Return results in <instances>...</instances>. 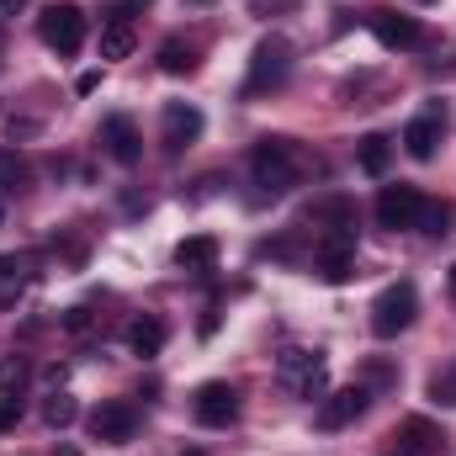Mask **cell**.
I'll list each match as a JSON object with an SVG mask.
<instances>
[{"label": "cell", "mask_w": 456, "mask_h": 456, "mask_svg": "<svg viewBox=\"0 0 456 456\" xmlns=\"http://www.w3.org/2000/svg\"><path fill=\"white\" fill-rule=\"evenodd\" d=\"M249 175H255L260 197H287V191L297 186V175H303L297 143H292V138H260V143L249 149Z\"/></svg>", "instance_id": "1"}, {"label": "cell", "mask_w": 456, "mask_h": 456, "mask_svg": "<svg viewBox=\"0 0 456 456\" xmlns=\"http://www.w3.org/2000/svg\"><path fill=\"white\" fill-rule=\"evenodd\" d=\"M414 314H419L414 281H393V287H382L377 303H371V335H377V340H393V335H403V330L414 324Z\"/></svg>", "instance_id": "2"}, {"label": "cell", "mask_w": 456, "mask_h": 456, "mask_svg": "<svg viewBox=\"0 0 456 456\" xmlns=\"http://www.w3.org/2000/svg\"><path fill=\"white\" fill-rule=\"evenodd\" d=\"M287 75H292V43L287 37H260L255 43V59H249L244 96H265V91L287 86Z\"/></svg>", "instance_id": "3"}, {"label": "cell", "mask_w": 456, "mask_h": 456, "mask_svg": "<svg viewBox=\"0 0 456 456\" xmlns=\"http://www.w3.org/2000/svg\"><path fill=\"white\" fill-rule=\"evenodd\" d=\"M37 37L59 53V59H69V53H80L86 48V11L80 5H48L43 16H37Z\"/></svg>", "instance_id": "4"}, {"label": "cell", "mask_w": 456, "mask_h": 456, "mask_svg": "<svg viewBox=\"0 0 456 456\" xmlns=\"http://www.w3.org/2000/svg\"><path fill=\"white\" fill-rule=\"evenodd\" d=\"M276 377H281V387H292V393L308 398V403L324 398V355H319V350H281Z\"/></svg>", "instance_id": "5"}, {"label": "cell", "mask_w": 456, "mask_h": 456, "mask_svg": "<svg viewBox=\"0 0 456 456\" xmlns=\"http://www.w3.org/2000/svg\"><path fill=\"white\" fill-rule=\"evenodd\" d=\"M314 260H319L324 281H345L355 271V228H324L314 244Z\"/></svg>", "instance_id": "6"}, {"label": "cell", "mask_w": 456, "mask_h": 456, "mask_svg": "<svg viewBox=\"0 0 456 456\" xmlns=\"http://www.w3.org/2000/svg\"><path fill=\"white\" fill-rule=\"evenodd\" d=\"M191 414H197V425H208V430H228V425L239 419V393H233L228 382H202L197 398H191Z\"/></svg>", "instance_id": "7"}, {"label": "cell", "mask_w": 456, "mask_h": 456, "mask_svg": "<svg viewBox=\"0 0 456 456\" xmlns=\"http://www.w3.org/2000/svg\"><path fill=\"white\" fill-rule=\"evenodd\" d=\"M419 208H425V197H419V186H382V197H377V224L393 228V233H403V228L419 224Z\"/></svg>", "instance_id": "8"}, {"label": "cell", "mask_w": 456, "mask_h": 456, "mask_svg": "<svg viewBox=\"0 0 456 456\" xmlns=\"http://www.w3.org/2000/svg\"><path fill=\"white\" fill-rule=\"evenodd\" d=\"M91 436L96 441H107V446H122V441H133V430H138V409L133 403H122V398H107V403H96L91 409Z\"/></svg>", "instance_id": "9"}, {"label": "cell", "mask_w": 456, "mask_h": 456, "mask_svg": "<svg viewBox=\"0 0 456 456\" xmlns=\"http://www.w3.org/2000/svg\"><path fill=\"white\" fill-rule=\"evenodd\" d=\"M366 403H371V393H366L361 382L324 393V398H319V430H345V425H355V419L366 414Z\"/></svg>", "instance_id": "10"}, {"label": "cell", "mask_w": 456, "mask_h": 456, "mask_svg": "<svg viewBox=\"0 0 456 456\" xmlns=\"http://www.w3.org/2000/svg\"><path fill=\"white\" fill-rule=\"evenodd\" d=\"M393 441H398V456H446L452 446V436L441 430V425H430V419H398V430H393Z\"/></svg>", "instance_id": "11"}, {"label": "cell", "mask_w": 456, "mask_h": 456, "mask_svg": "<svg viewBox=\"0 0 456 456\" xmlns=\"http://www.w3.org/2000/svg\"><path fill=\"white\" fill-rule=\"evenodd\" d=\"M202 138V112L191 107V102H170L165 117H159V143L170 149V154H181V149H191Z\"/></svg>", "instance_id": "12"}, {"label": "cell", "mask_w": 456, "mask_h": 456, "mask_svg": "<svg viewBox=\"0 0 456 456\" xmlns=\"http://www.w3.org/2000/svg\"><path fill=\"white\" fill-rule=\"evenodd\" d=\"M366 21H371L377 43H382V48H393V53H409V48H419V43H425V27H419L414 16H398V11H371Z\"/></svg>", "instance_id": "13"}, {"label": "cell", "mask_w": 456, "mask_h": 456, "mask_svg": "<svg viewBox=\"0 0 456 456\" xmlns=\"http://www.w3.org/2000/svg\"><path fill=\"white\" fill-rule=\"evenodd\" d=\"M102 143H107V154H112L117 165H138L143 159V138H138L133 117H122V112H112L102 122Z\"/></svg>", "instance_id": "14"}, {"label": "cell", "mask_w": 456, "mask_h": 456, "mask_svg": "<svg viewBox=\"0 0 456 456\" xmlns=\"http://www.w3.org/2000/svg\"><path fill=\"white\" fill-rule=\"evenodd\" d=\"M403 149H409L414 159H436V149H441V112L414 117V122L403 127Z\"/></svg>", "instance_id": "15"}, {"label": "cell", "mask_w": 456, "mask_h": 456, "mask_svg": "<svg viewBox=\"0 0 456 456\" xmlns=\"http://www.w3.org/2000/svg\"><path fill=\"white\" fill-rule=\"evenodd\" d=\"M175 265H181V271H213V265H218V239H213V233L181 239V244H175Z\"/></svg>", "instance_id": "16"}, {"label": "cell", "mask_w": 456, "mask_h": 456, "mask_svg": "<svg viewBox=\"0 0 456 456\" xmlns=\"http://www.w3.org/2000/svg\"><path fill=\"white\" fill-rule=\"evenodd\" d=\"M122 340H127V350H133L138 361H154V355L165 350V324H159V319H133Z\"/></svg>", "instance_id": "17"}, {"label": "cell", "mask_w": 456, "mask_h": 456, "mask_svg": "<svg viewBox=\"0 0 456 456\" xmlns=\"http://www.w3.org/2000/svg\"><path fill=\"white\" fill-rule=\"evenodd\" d=\"M355 159H361L366 175H387V165H393V143H387L382 133H366L361 149H355Z\"/></svg>", "instance_id": "18"}, {"label": "cell", "mask_w": 456, "mask_h": 456, "mask_svg": "<svg viewBox=\"0 0 456 456\" xmlns=\"http://www.w3.org/2000/svg\"><path fill=\"white\" fill-rule=\"evenodd\" d=\"M27 276H32L27 255H0V303H16V292L27 287Z\"/></svg>", "instance_id": "19"}, {"label": "cell", "mask_w": 456, "mask_h": 456, "mask_svg": "<svg viewBox=\"0 0 456 456\" xmlns=\"http://www.w3.org/2000/svg\"><path fill=\"white\" fill-rule=\"evenodd\" d=\"M159 69H165V75H191V69H197V48L181 43V37L159 43Z\"/></svg>", "instance_id": "20"}, {"label": "cell", "mask_w": 456, "mask_h": 456, "mask_svg": "<svg viewBox=\"0 0 456 456\" xmlns=\"http://www.w3.org/2000/svg\"><path fill=\"white\" fill-rule=\"evenodd\" d=\"M452 224H456V208L452 202H425V208H419V233H430V239H446V233H452Z\"/></svg>", "instance_id": "21"}, {"label": "cell", "mask_w": 456, "mask_h": 456, "mask_svg": "<svg viewBox=\"0 0 456 456\" xmlns=\"http://www.w3.org/2000/svg\"><path fill=\"white\" fill-rule=\"evenodd\" d=\"M127 53H133V27L122 16H112L102 27V59H127Z\"/></svg>", "instance_id": "22"}, {"label": "cell", "mask_w": 456, "mask_h": 456, "mask_svg": "<svg viewBox=\"0 0 456 456\" xmlns=\"http://www.w3.org/2000/svg\"><path fill=\"white\" fill-rule=\"evenodd\" d=\"M43 419H48L53 430H69V425L80 419V403H75L69 393H48V398H43Z\"/></svg>", "instance_id": "23"}, {"label": "cell", "mask_w": 456, "mask_h": 456, "mask_svg": "<svg viewBox=\"0 0 456 456\" xmlns=\"http://www.w3.org/2000/svg\"><path fill=\"white\" fill-rule=\"evenodd\" d=\"M430 403H436V409H456V355L430 377Z\"/></svg>", "instance_id": "24"}, {"label": "cell", "mask_w": 456, "mask_h": 456, "mask_svg": "<svg viewBox=\"0 0 456 456\" xmlns=\"http://www.w3.org/2000/svg\"><path fill=\"white\" fill-rule=\"evenodd\" d=\"M27 377H32V366H27L21 355H5V361H0V387H5V393H21Z\"/></svg>", "instance_id": "25"}, {"label": "cell", "mask_w": 456, "mask_h": 456, "mask_svg": "<svg viewBox=\"0 0 456 456\" xmlns=\"http://www.w3.org/2000/svg\"><path fill=\"white\" fill-rule=\"evenodd\" d=\"M59 324H64V330H69V335H86V330H91V324H96V319H91V308H69V314H64V319H59Z\"/></svg>", "instance_id": "26"}, {"label": "cell", "mask_w": 456, "mask_h": 456, "mask_svg": "<svg viewBox=\"0 0 456 456\" xmlns=\"http://www.w3.org/2000/svg\"><path fill=\"white\" fill-rule=\"evenodd\" d=\"M16 419H21V398H16V393H5V398H0V430H11Z\"/></svg>", "instance_id": "27"}, {"label": "cell", "mask_w": 456, "mask_h": 456, "mask_svg": "<svg viewBox=\"0 0 456 456\" xmlns=\"http://www.w3.org/2000/svg\"><path fill=\"white\" fill-rule=\"evenodd\" d=\"M96 86H102V75H96V69H91V75H80V80H75V91H80V96H91V91H96Z\"/></svg>", "instance_id": "28"}, {"label": "cell", "mask_w": 456, "mask_h": 456, "mask_svg": "<svg viewBox=\"0 0 456 456\" xmlns=\"http://www.w3.org/2000/svg\"><path fill=\"white\" fill-rule=\"evenodd\" d=\"M21 5H27V0H0V16H16Z\"/></svg>", "instance_id": "29"}, {"label": "cell", "mask_w": 456, "mask_h": 456, "mask_svg": "<svg viewBox=\"0 0 456 456\" xmlns=\"http://www.w3.org/2000/svg\"><path fill=\"white\" fill-rule=\"evenodd\" d=\"M133 5H138V0H127V5H117V16H122V21H127V11H133Z\"/></svg>", "instance_id": "30"}, {"label": "cell", "mask_w": 456, "mask_h": 456, "mask_svg": "<svg viewBox=\"0 0 456 456\" xmlns=\"http://www.w3.org/2000/svg\"><path fill=\"white\" fill-rule=\"evenodd\" d=\"M53 456H80V452H75V446H59V452H53Z\"/></svg>", "instance_id": "31"}, {"label": "cell", "mask_w": 456, "mask_h": 456, "mask_svg": "<svg viewBox=\"0 0 456 456\" xmlns=\"http://www.w3.org/2000/svg\"><path fill=\"white\" fill-rule=\"evenodd\" d=\"M191 5H218V0H191Z\"/></svg>", "instance_id": "32"}, {"label": "cell", "mask_w": 456, "mask_h": 456, "mask_svg": "<svg viewBox=\"0 0 456 456\" xmlns=\"http://www.w3.org/2000/svg\"><path fill=\"white\" fill-rule=\"evenodd\" d=\"M181 456H208V452H181Z\"/></svg>", "instance_id": "33"}, {"label": "cell", "mask_w": 456, "mask_h": 456, "mask_svg": "<svg viewBox=\"0 0 456 456\" xmlns=\"http://www.w3.org/2000/svg\"><path fill=\"white\" fill-rule=\"evenodd\" d=\"M452 292H456V265H452Z\"/></svg>", "instance_id": "34"}, {"label": "cell", "mask_w": 456, "mask_h": 456, "mask_svg": "<svg viewBox=\"0 0 456 456\" xmlns=\"http://www.w3.org/2000/svg\"><path fill=\"white\" fill-rule=\"evenodd\" d=\"M0 191H5V186H0Z\"/></svg>", "instance_id": "35"}]
</instances>
